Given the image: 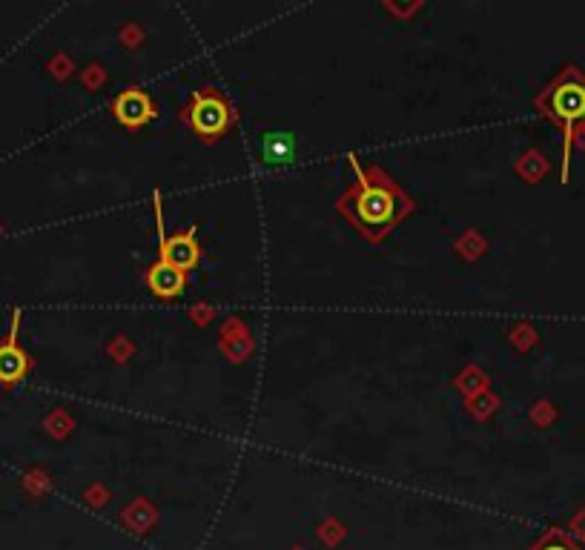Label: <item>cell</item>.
<instances>
[{
  "mask_svg": "<svg viewBox=\"0 0 585 550\" xmlns=\"http://www.w3.org/2000/svg\"><path fill=\"white\" fill-rule=\"evenodd\" d=\"M537 109L563 129L565 135V172H568V152L577 129L585 127V75L577 66H563V72L537 95Z\"/></svg>",
  "mask_w": 585,
  "mask_h": 550,
  "instance_id": "cell-2",
  "label": "cell"
},
{
  "mask_svg": "<svg viewBox=\"0 0 585 550\" xmlns=\"http://www.w3.org/2000/svg\"><path fill=\"white\" fill-rule=\"evenodd\" d=\"M152 207H155V230H158V247H161V255L164 261H170L173 267H178L181 273L193 270L201 258V247L195 241V227H187L184 233H167L164 227V210H161V192L152 195Z\"/></svg>",
  "mask_w": 585,
  "mask_h": 550,
  "instance_id": "cell-4",
  "label": "cell"
},
{
  "mask_svg": "<svg viewBox=\"0 0 585 550\" xmlns=\"http://www.w3.org/2000/svg\"><path fill=\"white\" fill-rule=\"evenodd\" d=\"M18 330H21V310L12 313L9 333L0 341V384H18L29 373V356L18 344Z\"/></svg>",
  "mask_w": 585,
  "mask_h": 550,
  "instance_id": "cell-5",
  "label": "cell"
},
{
  "mask_svg": "<svg viewBox=\"0 0 585 550\" xmlns=\"http://www.w3.org/2000/svg\"><path fill=\"white\" fill-rule=\"evenodd\" d=\"M112 112H115V118L124 124V127H144V124H150L152 118H155V104H152V98L144 92V89H138V86H130V89H124L115 101H112Z\"/></svg>",
  "mask_w": 585,
  "mask_h": 550,
  "instance_id": "cell-6",
  "label": "cell"
},
{
  "mask_svg": "<svg viewBox=\"0 0 585 550\" xmlns=\"http://www.w3.org/2000/svg\"><path fill=\"white\" fill-rule=\"evenodd\" d=\"M293 155V141L290 135H264V158L273 164H284Z\"/></svg>",
  "mask_w": 585,
  "mask_h": 550,
  "instance_id": "cell-8",
  "label": "cell"
},
{
  "mask_svg": "<svg viewBox=\"0 0 585 550\" xmlns=\"http://www.w3.org/2000/svg\"><path fill=\"white\" fill-rule=\"evenodd\" d=\"M187 124L195 129V135L213 141L218 135H224L233 124V109L227 104V98L216 95L213 89L195 92L193 104L187 109Z\"/></svg>",
  "mask_w": 585,
  "mask_h": 550,
  "instance_id": "cell-3",
  "label": "cell"
},
{
  "mask_svg": "<svg viewBox=\"0 0 585 550\" xmlns=\"http://www.w3.org/2000/svg\"><path fill=\"white\" fill-rule=\"evenodd\" d=\"M350 170L356 175V184L339 198L336 207L345 212L365 238L379 241L413 210V201L388 175H382L379 170L368 175L356 155H350Z\"/></svg>",
  "mask_w": 585,
  "mask_h": 550,
  "instance_id": "cell-1",
  "label": "cell"
},
{
  "mask_svg": "<svg viewBox=\"0 0 585 550\" xmlns=\"http://www.w3.org/2000/svg\"><path fill=\"white\" fill-rule=\"evenodd\" d=\"M147 284L155 296L161 298H175L178 293H184V284H187V275L181 273L178 267H173L170 261L158 258L147 273Z\"/></svg>",
  "mask_w": 585,
  "mask_h": 550,
  "instance_id": "cell-7",
  "label": "cell"
},
{
  "mask_svg": "<svg viewBox=\"0 0 585 550\" xmlns=\"http://www.w3.org/2000/svg\"><path fill=\"white\" fill-rule=\"evenodd\" d=\"M528 550H583L568 533L563 530H548L545 536H540Z\"/></svg>",
  "mask_w": 585,
  "mask_h": 550,
  "instance_id": "cell-9",
  "label": "cell"
}]
</instances>
